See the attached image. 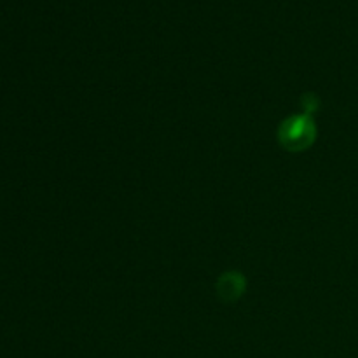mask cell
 Instances as JSON below:
<instances>
[{
    "mask_svg": "<svg viewBox=\"0 0 358 358\" xmlns=\"http://www.w3.org/2000/svg\"><path fill=\"white\" fill-rule=\"evenodd\" d=\"M317 136V126L311 115L301 114L289 117L282 122L278 129V138L285 149L292 152H301L308 149L315 142Z\"/></svg>",
    "mask_w": 358,
    "mask_h": 358,
    "instance_id": "cell-1",
    "label": "cell"
},
{
    "mask_svg": "<svg viewBox=\"0 0 358 358\" xmlns=\"http://www.w3.org/2000/svg\"><path fill=\"white\" fill-rule=\"evenodd\" d=\"M245 278L241 273L229 271L224 273L222 276L217 282V292H219V297L226 303H233V301L240 299L245 292Z\"/></svg>",
    "mask_w": 358,
    "mask_h": 358,
    "instance_id": "cell-2",
    "label": "cell"
}]
</instances>
